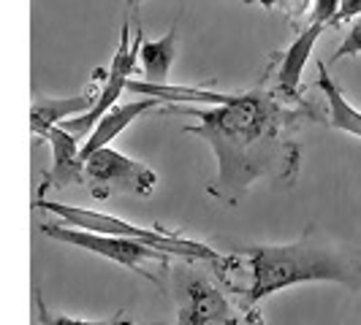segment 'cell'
Listing matches in <instances>:
<instances>
[{
    "label": "cell",
    "instance_id": "cell-10",
    "mask_svg": "<svg viewBox=\"0 0 361 325\" xmlns=\"http://www.w3.org/2000/svg\"><path fill=\"white\" fill-rule=\"evenodd\" d=\"M158 106H163V101H158V98H139V101H130V103H123V106H111L98 120V125L92 127L87 141L82 144V160H87L95 149L109 146L133 120H139L142 114H147V111H152V108Z\"/></svg>",
    "mask_w": 361,
    "mask_h": 325
},
{
    "label": "cell",
    "instance_id": "cell-14",
    "mask_svg": "<svg viewBox=\"0 0 361 325\" xmlns=\"http://www.w3.org/2000/svg\"><path fill=\"white\" fill-rule=\"evenodd\" d=\"M174 54H177V22L163 38L142 44L139 63H142V73H145L147 82L169 84V71L174 65Z\"/></svg>",
    "mask_w": 361,
    "mask_h": 325
},
{
    "label": "cell",
    "instance_id": "cell-18",
    "mask_svg": "<svg viewBox=\"0 0 361 325\" xmlns=\"http://www.w3.org/2000/svg\"><path fill=\"white\" fill-rule=\"evenodd\" d=\"M277 6H283L286 14H288V19L299 27V19L310 17V6H312V0H280ZM299 30H302V27H299Z\"/></svg>",
    "mask_w": 361,
    "mask_h": 325
},
{
    "label": "cell",
    "instance_id": "cell-19",
    "mask_svg": "<svg viewBox=\"0 0 361 325\" xmlns=\"http://www.w3.org/2000/svg\"><path fill=\"white\" fill-rule=\"evenodd\" d=\"M356 17H361V0H343V6H340V14L334 17L331 27H343V25L353 22Z\"/></svg>",
    "mask_w": 361,
    "mask_h": 325
},
{
    "label": "cell",
    "instance_id": "cell-4",
    "mask_svg": "<svg viewBox=\"0 0 361 325\" xmlns=\"http://www.w3.org/2000/svg\"><path fill=\"white\" fill-rule=\"evenodd\" d=\"M41 234L54 238V241H63V244H71L76 250H87L92 255H101L111 263L123 266V269L133 271L139 276H145L149 282L161 285L155 274L145 271V263H161V266H169L171 257L177 255L166 253V250H158L152 244H145V241H136V238H123V236H106V234H92V231H82V228H73L68 222H41Z\"/></svg>",
    "mask_w": 361,
    "mask_h": 325
},
{
    "label": "cell",
    "instance_id": "cell-3",
    "mask_svg": "<svg viewBox=\"0 0 361 325\" xmlns=\"http://www.w3.org/2000/svg\"><path fill=\"white\" fill-rule=\"evenodd\" d=\"M38 206L57 215L63 222H68L73 228H82V231L136 238V241L152 244L158 250H166V253L177 255V257H188V260H209V263H226L228 260V257H223L215 250H209L207 244L182 238L180 234H166L161 228H139V225H130V222L120 219V217L92 212V209H82V206H63V203H54V200H44V198L38 200Z\"/></svg>",
    "mask_w": 361,
    "mask_h": 325
},
{
    "label": "cell",
    "instance_id": "cell-2",
    "mask_svg": "<svg viewBox=\"0 0 361 325\" xmlns=\"http://www.w3.org/2000/svg\"><path fill=\"white\" fill-rule=\"evenodd\" d=\"M239 260V257H236ZM250 282L236 290L239 309L258 323L253 314L255 307L271 295L293 285L305 282H337L350 290L361 288V260L350 250L326 244L318 238L315 228H310L293 244H264V247H247L239 260Z\"/></svg>",
    "mask_w": 361,
    "mask_h": 325
},
{
    "label": "cell",
    "instance_id": "cell-15",
    "mask_svg": "<svg viewBox=\"0 0 361 325\" xmlns=\"http://www.w3.org/2000/svg\"><path fill=\"white\" fill-rule=\"evenodd\" d=\"M41 325H163V323H133L126 320L123 314L111 317V320H79V317H66V314H49L41 307Z\"/></svg>",
    "mask_w": 361,
    "mask_h": 325
},
{
    "label": "cell",
    "instance_id": "cell-20",
    "mask_svg": "<svg viewBox=\"0 0 361 325\" xmlns=\"http://www.w3.org/2000/svg\"><path fill=\"white\" fill-rule=\"evenodd\" d=\"M255 3H261V6H264V8H274V6H277V3H280V0H255Z\"/></svg>",
    "mask_w": 361,
    "mask_h": 325
},
{
    "label": "cell",
    "instance_id": "cell-5",
    "mask_svg": "<svg viewBox=\"0 0 361 325\" xmlns=\"http://www.w3.org/2000/svg\"><path fill=\"white\" fill-rule=\"evenodd\" d=\"M85 184L95 200L128 196V193L149 196L152 187L158 184V174L111 146H101L85 160Z\"/></svg>",
    "mask_w": 361,
    "mask_h": 325
},
{
    "label": "cell",
    "instance_id": "cell-12",
    "mask_svg": "<svg viewBox=\"0 0 361 325\" xmlns=\"http://www.w3.org/2000/svg\"><path fill=\"white\" fill-rule=\"evenodd\" d=\"M128 92H136L142 98H158L163 106H174V103H209V106H220L234 101L236 95H226V92L199 90V87H180V84H155V82H128Z\"/></svg>",
    "mask_w": 361,
    "mask_h": 325
},
{
    "label": "cell",
    "instance_id": "cell-9",
    "mask_svg": "<svg viewBox=\"0 0 361 325\" xmlns=\"http://www.w3.org/2000/svg\"><path fill=\"white\" fill-rule=\"evenodd\" d=\"M326 30L321 22H310L299 30V36L290 41V46L280 57V68H277V90L288 98H299L302 90V76H305V65H307L310 54L315 49L318 38Z\"/></svg>",
    "mask_w": 361,
    "mask_h": 325
},
{
    "label": "cell",
    "instance_id": "cell-17",
    "mask_svg": "<svg viewBox=\"0 0 361 325\" xmlns=\"http://www.w3.org/2000/svg\"><path fill=\"white\" fill-rule=\"evenodd\" d=\"M340 6H343V0H312L307 25L310 22H321V25H326V27H331L334 17L340 14Z\"/></svg>",
    "mask_w": 361,
    "mask_h": 325
},
{
    "label": "cell",
    "instance_id": "cell-13",
    "mask_svg": "<svg viewBox=\"0 0 361 325\" xmlns=\"http://www.w3.org/2000/svg\"><path fill=\"white\" fill-rule=\"evenodd\" d=\"M318 87L324 90L326 103H329V120H326V125L361 139V111L334 84V79L326 71V63H318Z\"/></svg>",
    "mask_w": 361,
    "mask_h": 325
},
{
    "label": "cell",
    "instance_id": "cell-11",
    "mask_svg": "<svg viewBox=\"0 0 361 325\" xmlns=\"http://www.w3.org/2000/svg\"><path fill=\"white\" fill-rule=\"evenodd\" d=\"M98 101V92L85 90L82 95L73 98H47V95H36L33 106H30V127L36 136H44L49 127L60 125L71 117H79L85 111H90L92 103Z\"/></svg>",
    "mask_w": 361,
    "mask_h": 325
},
{
    "label": "cell",
    "instance_id": "cell-6",
    "mask_svg": "<svg viewBox=\"0 0 361 325\" xmlns=\"http://www.w3.org/2000/svg\"><path fill=\"white\" fill-rule=\"evenodd\" d=\"M239 312L209 276L177 269V323L174 325H239Z\"/></svg>",
    "mask_w": 361,
    "mask_h": 325
},
{
    "label": "cell",
    "instance_id": "cell-21",
    "mask_svg": "<svg viewBox=\"0 0 361 325\" xmlns=\"http://www.w3.org/2000/svg\"><path fill=\"white\" fill-rule=\"evenodd\" d=\"M136 3H139V0H130V6H136Z\"/></svg>",
    "mask_w": 361,
    "mask_h": 325
},
{
    "label": "cell",
    "instance_id": "cell-16",
    "mask_svg": "<svg viewBox=\"0 0 361 325\" xmlns=\"http://www.w3.org/2000/svg\"><path fill=\"white\" fill-rule=\"evenodd\" d=\"M345 30L348 33H345L343 44L337 46V52L331 54V63H340L343 57H356V54H361V17L353 19Z\"/></svg>",
    "mask_w": 361,
    "mask_h": 325
},
{
    "label": "cell",
    "instance_id": "cell-8",
    "mask_svg": "<svg viewBox=\"0 0 361 325\" xmlns=\"http://www.w3.org/2000/svg\"><path fill=\"white\" fill-rule=\"evenodd\" d=\"M44 139L52 146V168L44 174V190H66L71 184H82L85 181V160H82V144L79 139L68 133L63 125H54L44 133Z\"/></svg>",
    "mask_w": 361,
    "mask_h": 325
},
{
    "label": "cell",
    "instance_id": "cell-1",
    "mask_svg": "<svg viewBox=\"0 0 361 325\" xmlns=\"http://www.w3.org/2000/svg\"><path fill=\"white\" fill-rule=\"evenodd\" d=\"M177 111L201 120L199 125L185 127V133L212 146L217 160L212 196L226 203H236L261 177L274 174L277 179H290L286 168L293 174L299 168V146L290 133L315 114L312 106L283 95L277 87L236 95L212 108L177 106Z\"/></svg>",
    "mask_w": 361,
    "mask_h": 325
},
{
    "label": "cell",
    "instance_id": "cell-7",
    "mask_svg": "<svg viewBox=\"0 0 361 325\" xmlns=\"http://www.w3.org/2000/svg\"><path fill=\"white\" fill-rule=\"evenodd\" d=\"M142 44H145L142 27H136V41H133V46H130V27H128V22H123L120 46H117V52L111 57V65H109V71H106V84L98 90V101L92 103L90 111L79 114L76 120L60 122L68 133H73L76 139H87L92 133V127L98 125V120H101L111 106H117V98L128 90V82H130V76L136 73Z\"/></svg>",
    "mask_w": 361,
    "mask_h": 325
}]
</instances>
